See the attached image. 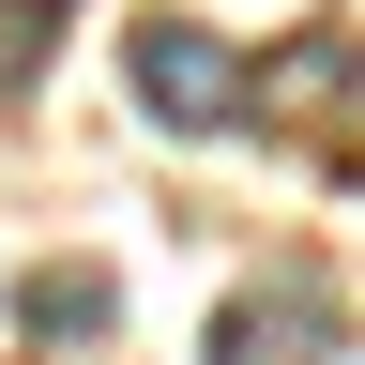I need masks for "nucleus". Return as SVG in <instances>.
<instances>
[{"label":"nucleus","instance_id":"obj_3","mask_svg":"<svg viewBox=\"0 0 365 365\" xmlns=\"http://www.w3.org/2000/svg\"><path fill=\"white\" fill-rule=\"evenodd\" d=\"M16 319H31L46 350H91V335L122 319V274H107V259H46L31 289H16Z\"/></svg>","mask_w":365,"mask_h":365},{"label":"nucleus","instance_id":"obj_2","mask_svg":"<svg viewBox=\"0 0 365 365\" xmlns=\"http://www.w3.org/2000/svg\"><path fill=\"white\" fill-rule=\"evenodd\" d=\"M213 365H335V304L319 289H244L213 319Z\"/></svg>","mask_w":365,"mask_h":365},{"label":"nucleus","instance_id":"obj_1","mask_svg":"<svg viewBox=\"0 0 365 365\" xmlns=\"http://www.w3.org/2000/svg\"><path fill=\"white\" fill-rule=\"evenodd\" d=\"M122 76H137V107H153L168 137H228V122H259V91H244V61H228V31H198V16H137Z\"/></svg>","mask_w":365,"mask_h":365},{"label":"nucleus","instance_id":"obj_4","mask_svg":"<svg viewBox=\"0 0 365 365\" xmlns=\"http://www.w3.org/2000/svg\"><path fill=\"white\" fill-rule=\"evenodd\" d=\"M46 31H61V16H31V0H0V107L31 91V61H46Z\"/></svg>","mask_w":365,"mask_h":365},{"label":"nucleus","instance_id":"obj_5","mask_svg":"<svg viewBox=\"0 0 365 365\" xmlns=\"http://www.w3.org/2000/svg\"><path fill=\"white\" fill-rule=\"evenodd\" d=\"M31 16H76V0H31Z\"/></svg>","mask_w":365,"mask_h":365}]
</instances>
